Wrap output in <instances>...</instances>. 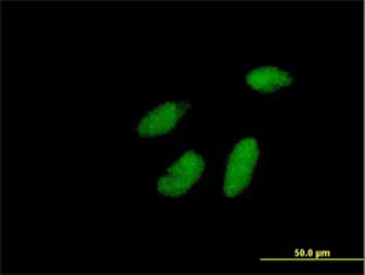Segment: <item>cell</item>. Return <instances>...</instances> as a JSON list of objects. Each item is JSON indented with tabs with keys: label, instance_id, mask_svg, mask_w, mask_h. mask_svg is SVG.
Listing matches in <instances>:
<instances>
[{
	"label": "cell",
	"instance_id": "7a4b0ae2",
	"mask_svg": "<svg viewBox=\"0 0 365 275\" xmlns=\"http://www.w3.org/2000/svg\"><path fill=\"white\" fill-rule=\"evenodd\" d=\"M207 172V160L202 153L187 149L175 158L156 180V190L162 197L189 196Z\"/></svg>",
	"mask_w": 365,
	"mask_h": 275
},
{
	"label": "cell",
	"instance_id": "6da1fadb",
	"mask_svg": "<svg viewBox=\"0 0 365 275\" xmlns=\"http://www.w3.org/2000/svg\"><path fill=\"white\" fill-rule=\"evenodd\" d=\"M262 142L257 135L237 138L229 147L223 167L222 196H247L261 177Z\"/></svg>",
	"mask_w": 365,
	"mask_h": 275
},
{
	"label": "cell",
	"instance_id": "277c9868",
	"mask_svg": "<svg viewBox=\"0 0 365 275\" xmlns=\"http://www.w3.org/2000/svg\"><path fill=\"white\" fill-rule=\"evenodd\" d=\"M298 71L294 66L267 63L248 68L243 72V84L252 93L264 98H276L283 95L295 85Z\"/></svg>",
	"mask_w": 365,
	"mask_h": 275
},
{
	"label": "cell",
	"instance_id": "3957f363",
	"mask_svg": "<svg viewBox=\"0 0 365 275\" xmlns=\"http://www.w3.org/2000/svg\"><path fill=\"white\" fill-rule=\"evenodd\" d=\"M189 100H164L146 110L140 118L135 133L138 139H167L171 137L187 116Z\"/></svg>",
	"mask_w": 365,
	"mask_h": 275
}]
</instances>
